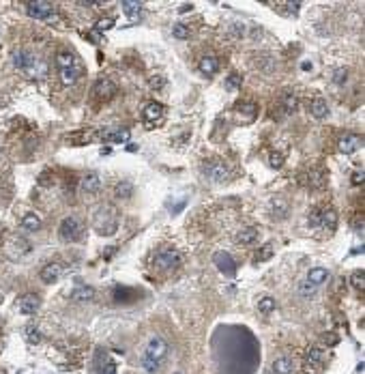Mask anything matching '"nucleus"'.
I'll return each mask as SVG.
<instances>
[{"instance_id":"nucleus-1","label":"nucleus","mask_w":365,"mask_h":374,"mask_svg":"<svg viewBox=\"0 0 365 374\" xmlns=\"http://www.w3.org/2000/svg\"><path fill=\"white\" fill-rule=\"evenodd\" d=\"M202 172L206 175V178H209V181H213V183H226L228 178L232 176V172H230V168H228V164H226V161H221V159H209V161H204Z\"/></svg>"},{"instance_id":"nucleus-2","label":"nucleus","mask_w":365,"mask_h":374,"mask_svg":"<svg viewBox=\"0 0 365 374\" xmlns=\"http://www.w3.org/2000/svg\"><path fill=\"white\" fill-rule=\"evenodd\" d=\"M183 256L176 252V249H161L155 256V267L161 271H174L176 267H181Z\"/></svg>"},{"instance_id":"nucleus-3","label":"nucleus","mask_w":365,"mask_h":374,"mask_svg":"<svg viewBox=\"0 0 365 374\" xmlns=\"http://www.w3.org/2000/svg\"><path fill=\"white\" fill-rule=\"evenodd\" d=\"M24 9H26V13L30 15V18H35V20H52L54 18V7L50 2H43V0H35V2H26L24 4Z\"/></svg>"},{"instance_id":"nucleus-4","label":"nucleus","mask_w":365,"mask_h":374,"mask_svg":"<svg viewBox=\"0 0 365 374\" xmlns=\"http://www.w3.org/2000/svg\"><path fill=\"white\" fill-rule=\"evenodd\" d=\"M58 235H61L63 241H78L82 235V224L75 218H64L61 221V228H58Z\"/></svg>"},{"instance_id":"nucleus-5","label":"nucleus","mask_w":365,"mask_h":374,"mask_svg":"<svg viewBox=\"0 0 365 374\" xmlns=\"http://www.w3.org/2000/svg\"><path fill=\"white\" fill-rule=\"evenodd\" d=\"M168 351H170V346H168V342L163 338H159V335H155V338H150L149 340V346H146V355H150V357H155L157 361H163L168 357Z\"/></svg>"},{"instance_id":"nucleus-6","label":"nucleus","mask_w":365,"mask_h":374,"mask_svg":"<svg viewBox=\"0 0 365 374\" xmlns=\"http://www.w3.org/2000/svg\"><path fill=\"white\" fill-rule=\"evenodd\" d=\"M13 65H15L18 69L30 71L32 67H37V61H35V56H32L28 50H24V47H18V50H13Z\"/></svg>"},{"instance_id":"nucleus-7","label":"nucleus","mask_w":365,"mask_h":374,"mask_svg":"<svg viewBox=\"0 0 365 374\" xmlns=\"http://www.w3.org/2000/svg\"><path fill=\"white\" fill-rule=\"evenodd\" d=\"M361 144H363V138H359L357 133H342L340 142H337V149H340V153L350 155V153H355Z\"/></svg>"},{"instance_id":"nucleus-8","label":"nucleus","mask_w":365,"mask_h":374,"mask_svg":"<svg viewBox=\"0 0 365 374\" xmlns=\"http://www.w3.org/2000/svg\"><path fill=\"white\" fill-rule=\"evenodd\" d=\"M301 183L305 187H312V189H320V187H324L326 185V175L322 170H309V172H305V175L301 176Z\"/></svg>"},{"instance_id":"nucleus-9","label":"nucleus","mask_w":365,"mask_h":374,"mask_svg":"<svg viewBox=\"0 0 365 374\" xmlns=\"http://www.w3.org/2000/svg\"><path fill=\"white\" fill-rule=\"evenodd\" d=\"M213 260H215L217 269H219L221 273H226V275H234V273H236V263H234V258L228 252H217Z\"/></svg>"},{"instance_id":"nucleus-10","label":"nucleus","mask_w":365,"mask_h":374,"mask_svg":"<svg viewBox=\"0 0 365 374\" xmlns=\"http://www.w3.org/2000/svg\"><path fill=\"white\" fill-rule=\"evenodd\" d=\"M114 95H116V84H114L112 80H99V82L95 84V97L97 99L110 101Z\"/></svg>"},{"instance_id":"nucleus-11","label":"nucleus","mask_w":365,"mask_h":374,"mask_svg":"<svg viewBox=\"0 0 365 374\" xmlns=\"http://www.w3.org/2000/svg\"><path fill=\"white\" fill-rule=\"evenodd\" d=\"M163 106L161 104H157V101H152V104H149L144 108V112H142V116H144V121L149 127H152V123H161V118H163Z\"/></svg>"},{"instance_id":"nucleus-12","label":"nucleus","mask_w":365,"mask_h":374,"mask_svg":"<svg viewBox=\"0 0 365 374\" xmlns=\"http://www.w3.org/2000/svg\"><path fill=\"white\" fill-rule=\"evenodd\" d=\"M101 176L97 175V172H88V175H84L82 176V181H80V187H82V192H86V194H97L101 189Z\"/></svg>"},{"instance_id":"nucleus-13","label":"nucleus","mask_w":365,"mask_h":374,"mask_svg":"<svg viewBox=\"0 0 365 374\" xmlns=\"http://www.w3.org/2000/svg\"><path fill=\"white\" fill-rule=\"evenodd\" d=\"M61 275H63V267L58 263H50V264H45V267L41 269V280L45 282V284H54V282H58Z\"/></svg>"},{"instance_id":"nucleus-14","label":"nucleus","mask_w":365,"mask_h":374,"mask_svg":"<svg viewBox=\"0 0 365 374\" xmlns=\"http://www.w3.org/2000/svg\"><path fill=\"white\" fill-rule=\"evenodd\" d=\"M18 306H20V310L24 314H35L37 310H39V306H41V299L37 295H32V292H28V295H24L18 301Z\"/></svg>"},{"instance_id":"nucleus-15","label":"nucleus","mask_w":365,"mask_h":374,"mask_svg":"<svg viewBox=\"0 0 365 374\" xmlns=\"http://www.w3.org/2000/svg\"><path fill=\"white\" fill-rule=\"evenodd\" d=\"M320 230H324V232H335L337 228V215H335V211L333 209H322V220H320V226H318Z\"/></svg>"},{"instance_id":"nucleus-16","label":"nucleus","mask_w":365,"mask_h":374,"mask_svg":"<svg viewBox=\"0 0 365 374\" xmlns=\"http://www.w3.org/2000/svg\"><path fill=\"white\" fill-rule=\"evenodd\" d=\"M200 71H202L206 78H213V75L219 71V61H217L215 56H204V58H200Z\"/></svg>"},{"instance_id":"nucleus-17","label":"nucleus","mask_w":365,"mask_h":374,"mask_svg":"<svg viewBox=\"0 0 365 374\" xmlns=\"http://www.w3.org/2000/svg\"><path fill=\"white\" fill-rule=\"evenodd\" d=\"M329 269H324V267H314V269H309L307 271V280L305 282H309V284H314V286H318V284H324L326 280H329Z\"/></svg>"},{"instance_id":"nucleus-18","label":"nucleus","mask_w":365,"mask_h":374,"mask_svg":"<svg viewBox=\"0 0 365 374\" xmlns=\"http://www.w3.org/2000/svg\"><path fill=\"white\" fill-rule=\"evenodd\" d=\"M82 75V67H80V63H75L73 67H67V69H61V80H63V84H75L78 82V78Z\"/></svg>"},{"instance_id":"nucleus-19","label":"nucleus","mask_w":365,"mask_h":374,"mask_svg":"<svg viewBox=\"0 0 365 374\" xmlns=\"http://www.w3.org/2000/svg\"><path fill=\"white\" fill-rule=\"evenodd\" d=\"M309 112L316 118H326L329 116V106H326V101L322 97H316V99H312V104H309Z\"/></svg>"},{"instance_id":"nucleus-20","label":"nucleus","mask_w":365,"mask_h":374,"mask_svg":"<svg viewBox=\"0 0 365 374\" xmlns=\"http://www.w3.org/2000/svg\"><path fill=\"white\" fill-rule=\"evenodd\" d=\"M92 297H95V288H90V286H78V288L71 292V301H75V303H86V301H90Z\"/></svg>"},{"instance_id":"nucleus-21","label":"nucleus","mask_w":365,"mask_h":374,"mask_svg":"<svg viewBox=\"0 0 365 374\" xmlns=\"http://www.w3.org/2000/svg\"><path fill=\"white\" fill-rule=\"evenodd\" d=\"M142 9H144V4L135 2V0H125L123 2V11H125V15H127L129 20H138L140 15H142Z\"/></svg>"},{"instance_id":"nucleus-22","label":"nucleus","mask_w":365,"mask_h":374,"mask_svg":"<svg viewBox=\"0 0 365 374\" xmlns=\"http://www.w3.org/2000/svg\"><path fill=\"white\" fill-rule=\"evenodd\" d=\"M273 372L275 374H294V361L290 357H279L273 361Z\"/></svg>"},{"instance_id":"nucleus-23","label":"nucleus","mask_w":365,"mask_h":374,"mask_svg":"<svg viewBox=\"0 0 365 374\" xmlns=\"http://www.w3.org/2000/svg\"><path fill=\"white\" fill-rule=\"evenodd\" d=\"M279 106H281V114H284V116H290L292 112H297V108H299V99H297V97H294V95L286 93L284 97H281Z\"/></svg>"},{"instance_id":"nucleus-24","label":"nucleus","mask_w":365,"mask_h":374,"mask_svg":"<svg viewBox=\"0 0 365 374\" xmlns=\"http://www.w3.org/2000/svg\"><path fill=\"white\" fill-rule=\"evenodd\" d=\"M135 297H138L135 290L127 288V286H116V288H114V301L116 303H129V301H133Z\"/></svg>"},{"instance_id":"nucleus-25","label":"nucleus","mask_w":365,"mask_h":374,"mask_svg":"<svg viewBox=\"0 0 365 374\" xmlns=\"http://www.w3.org/2000/svg\"><path fill=\"white\" fill-rule=\"evenodd\" d=\"M256 239H258V230L252 228V226L238 230V235H236V243H241V245H252Z\"/></svg>"},{"instance_id":"nucleus-26","label":"nucleus","mask_w":365,"mask_h":374,"mask_svg":"<svg viewBox=\"0 0 365 374\" xmlns=\"http://www.w3.org/2000/svg\"><path fill=\"white\" fill-rule=\"evenodd\" d=\"M21 228L28 230V232H35L41 228V218L37 213H28L24 215V220H21Z\"/></svg>"},{"instance_id":"nucleus-27","label":"nucleus","mask_w":365,"mask_h":374,"mask_svg":"<svg viewBox=\"0 0 365 374\" xmlns=\"http://www.w3.org/2000/svg\"><path fill=\"white\" fill-rule=\"evenodd\" d=\"M114 196H116L118 200H129L133 196V185L129 181H123V183H118L116 189H114Z\"/></svg>"},{"instance_id":"nucleus-28","label":"nucleus","mask_w":365,"mask_h":374,"mask_svg":"<svg viewBox=\"0 0 365 374\" xmlns=\"http://www.w3.org/2000/svg\"><path fill=\"white\" fill-rule=\"evenodd\" d=\"M75 63H78V61H75V56H73L71 52L63 50V52H58V54H56V65H58V69H67V67H73Z\"/></svg>"},{"instance_id":"nucleus-29","label":"nucleus","mask_w":365,"mask_h":374,"mask_svg":"<svg viewBox=\"0 0 365 374\" xmlns=\"http://www.w3.org/2000/svg\"><path fill=\"white\" fill-rule=\"evenodd\" d=\"M271 213H273L277 220H284L288 215V202L286 200H281V198L273 200V202H271Z\"/></svg>"},{"instance_id":"nucleus-30","label":"nucleus","mask_w":365,"mask_h":374,"mask_svg":"<svg viewBox=\"0 0 365 374\" xmlns=\"http://www.w3.org/2000/svg\"><path fill=\"white\" fill-rule=\"evenodd\" d=\"M305 359H307L309 364H314V366H320L324 361V353L318 349V346H309V349L305 351Z\"/></svg>"},{"instance_id":"nucleus-31","label":"nucleus","mask_w":365,"mask_h":374,"mask_svg":"<svg viewBox=\"0 0 365 374\" xmlns=\"http://www.w3.org/2000/svg\"><path fill=\"white\" fill-rule=\"evenodd\" d=\"M142 368L149 374H157L159 372V368H161V361H157L155 357H150V355H146L144 353V357H142Z\"/></svg>"},{"instance_id":"nucleus-32","label":"nucleus","mask_w":365,"mask_h":374,"mask_svg":"<svg viewBox=\"0 0 365 374\" xmlns=\"http://www.w3.org/2000/svg\"><path fill=\"white\" fill-rule=\"evenodd\" d=\"M236 112H241V114H245L252 121L256 116V112H258V108H256L254 101H241V104H236Z\"/></svg>"},{"instance_id":"nucleus-33","label":"nucleus","mask_w":365,"mask_h":374,"mask_svg":"<svg viewBox=\"0 0 365 374\" xmlns=\"http://www.w3.org/2000/svg\"><path fill=\"white\" fill-rule=\"evenodd\" d=\"M106 138L112 142H129L131 133H129V129H116V132H106Z\"/></svg>"},{"instance_id":"nucleus-34","label":"nucleus","mask_w":365,"mask_h":374,"mask_svg":"<svg viewBox=\"0 0 365 374\" xmlns=\"http://www.w3.org/2000/svg\"><path fill=\"white\" fill-rule=\"evenodd\" d=\"M271 256H273V245H271V243H266V245H262L258 249V252H256V263H264V260H269Z\"/></svg>"},{"instance_id":"nucleus-35","label":"nucleus","mask_w":365,"mask_h":374,"mask_svg":"<svg viewBox=\"0 0 365 374\" xmlns=\"http://www.w3.org/2000/svg\"><path fill=\"white\" fill-rule=\"evenodd\" d=\"M172 35L176 37V39H189L192 30H189V26H185V24H174L172 26Z\"/></svg>"},{"instance_id":"nucleus-36","label":"nucleus","mask_w":365,"mask_h":374,"mask_svg":"<svg viewBox=\"0 0 365 374\" xmlns=\"http://www.w3.org/2000/svg\"><path fill=\"white\" fill-rule=\"evenodd\" d=\"M24 335H26V340L32 344H37V342H41V333H39V329L35 327V325H28V327L24 329Z\"/></svg>"},{"instance_id":"nucleus-37","label":"nucleus","mask_w":365,"mask_h":374,"mask_svg":"<svg viewBox=\"0 0 365 374\" xmlns=\"http://www.w3.org/2000/svg\"><path fill=\"white\" fill-rule=\"evenodd\" d=\"M241 82H243V78L238 73H230L226 78V90H236V88H241Z\"/></svg>"},{"instance_id":"nucleus-38","label":"nucleus","mask_w":365,"mask_h":374,"mask_svg":"<svg viewBox=\"0 0 365 374\" xmlns=\"http://www.w3.org/2000/svg\"><path fill=\"white\" fill-rule=\"evenodd\" d=\"M275 299H271V297H264V299H260V303H258V310L262 312V314H269V312H273L275 310Z\"/></svg>"},{"instance_id":"nucleus-39","label":"nucleus","mask_w":365,"mask_h":374,"mask_svg":"<svg viewBox=\"0 0 365 374\" xmlns=\"http://www.w3.org/2000/svg\"><path fill=\"white\" fill-rule=\"evenodd\" d=\"M350 282H352V286H355V288L363 290V286H365V271L363 269L355 271V273H352V278H350Z\"/></svg>"},{"instance_id":"nucleus-40","label":"nucleus","mask_w":365,"mask_h":374,"mask_svg":"<svg viewBox=\"0 0 365 374\" xmlns=\"http://www.w3.org/2000/svg\"><path fill=\"white\" fill-rule=\"evenodd\" d=\"M269 166L275 168V170L284 166V153H279V151H273V153L269 155Z\"/></svg>"},{"instance_id":"nucleus-41","label":"nucleus","mask_w":365,"mask_h":374,"mask_svg":"<svg viewBox=\"0 0 365 374\" xmlns=\"http://www.w3.org/2000/svg\"><path fill=\"white\" fill-rule=\"evenodd\" d=\"M112 26H114V18H101V20L95 24V30H97V32H106V30H110Z\"/></svg>"},{"instance_id":"nucleus-42","label":"nucleus","mask_w":365,"mask_h":374,"mask_svg":"<svg viewBox=\"0 0 365 374\" xmlns=\"http://www.w3.org/2000/svg\"><path fill=\"white\" fill-rule=\"evenodd\" d=\"M99 374H116V364H114L110 357H106V359H103V366H101Z\"/></svg>"},{"instance_id":"nucleus-43","label":"nucleus","mask_w":365,"mask_h":374,"mask_svg":"<svg viewBox=\"0 0 365 374\" xmlns=\"http://www.w3.org/2000/svg\"><path fill=\"white\" fill-rule=\"evenodd\" d=\"M82 135H71L69 138V144H86V142H90V135H86L88 132H80Z\"/></svg>"},{"instance_id":"nucleus-44","label":"nucleus","mask_w":365,"mask_h":374,"mask_svg":"<svg viewBox=\"0 0 365 374\" xmlns=\"http://www.w3.org/2000/svg\"><path fill=\"white\" fill-rule=\"evenodd\" d=\"M346 78H348V71H346L344 67L335 69V73H333V82H335V84H344Z\"/></svg>"},{"instance_id":"nucleus-45","label":"nucleus","mask_w":365,"mask_h":374,"mask_svg":"<svg viewBox=\"0 0 365 374\" xmlns=\"http://www.w3.org/2000/svg\"><path fill=\"white\" fill-rule=\"evenodd\" d=\"M150 86L155 90L163 88V86H166V78H163V75H152V78H150Z\"/></svg>"},{"instance_id":"nucleus-46","label":"nucleus","mask_w":365,"mask_h":374,"mask_svg":"<svg viewBox=\"0 0 365 374\" xmlns=\"http://www.w3.org/2000/svg\"><path fill=\"white\" fill-rule=\"evenodd\" d=\"M363 178H365L363 168H357V170L352 172V185H363Z\"/></svg>"},{"instance_id":"nucleus-47","label":"nucleus","mask_w":365,"mask_h":374,"mask_svg":"<svg viewBox=\"0 0 365 374\" xmlns=\"http://www.w3.org/2000/svg\"><path fill=\"white\" fill-rule=\"evenodd\" d=\"M322 342H324V344H329V346H335L337 342H340V340H337V335H335V333H324V335H322Z\"/></svg>"},{"instance_id":"nucleus-48","label":"nucleus","mask_w":365,"mask_h":374,"mask_svg":"<svg viewBox=\"0 0 365 374\" xmlns=\"http://www.w3.org/2000/svg\"><path fill=\"white\" fill-rule=\"evenodd\" d=\"M314 290H316V286L309 284V282H303L301 284V295H314Z\"/></svg>"},{"instance_id":"nucleus-49","label":"nucleus","mask_w":365,"mask_h":374,"mask_svg":"<svg viewBox=\"0 0 365 374\" xmlns=\"http://www.w3.org/2000/svg\"><path fill=\"white\" fill-rule=\"evenodd\" d=\"M127 151H129V153H135V151H138V146H133V144H129V146H127Z\"/></svg>"}]
</instances>
